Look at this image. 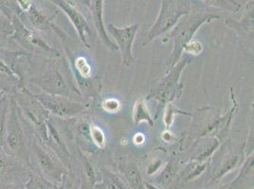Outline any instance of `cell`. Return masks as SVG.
Returning a JSON list of instances; mask_svg holds the SVG:
<instances>
[{
  "instance_id": "cell-12",
  "label": "cell",
  "mask_w": 254,
  "mask_h": 189,
  "mask_svg": "<svg viewBox=\"0 0 254 189\" xmlns=\"http://www.w3.org/2000/svg\"><path fill=\"white\" fill-rule=\"evenodd\" d=\"M119 169L123 176L122 179L127 184L128 189H146L136 163L130 161L121 162L119 164Z\"/></svg>"
},
{
  "instance_id": "cell-29",
  "label": "cell",
  "mask_w": 254,
  "mask_h": 189,
  "mask_svg": "<svg viewBox=\"0 0 254 189\" xmlns=\"http://www.w3.org/2000/svg\"></svg>"
},
{
  "instance_id": "cell-27",
  "label": "cell",
  "mask_w": 254,
  "mask_h": 189,
  "mask_svg": "<svg viewBox=\"0 0 254 189\" xmlns=\"http://www.w3.org/2000/svg\"><path fill=\"white\" fill-rule=\"evenodd\" d=\"M4 93H3V92H2V91H1V90H0V98H1V97H2V96H3V95H4Z\"/></svg>"
},
{
  "instance_id": "cell-5",
  "label": "cell",
  "mask_w": 254,
  "mask_h": 189,
  "mask_svg": "<svg viewBox=\"0 0 254 189\" xmlns=\"http://www.w3.org/2000/svg\"><path fill=\"white\" fill-rule=\"evenodd\" d=\"M31 170L0 147V189H22Z\"/></svg>"
},
{
  "instance_id": "cell-10",
  "label": "cell",
  "mask_w": 254,
  "mask_h": 189,
  "mask_svg": "<svg viewBox=\"0 0 254 189\" xmlns=\"http://www.w3.org/2000/svg\"><path fill=\"white\" fill-rule=\"evenodd\" d=\"M52 2L69 18L76 32H78L81 41L89 47L86 40V34L89 33V27L87 22L85 21V17L75 8L74 4L71 1L65 0H53Z\"/></svg>"
},
{
  "instance_id": "cell-17",
  "label": "cell",
  "mask_w": 254,
  "mask_h": 189,
  "mask_svg": "<svg viewBox=\"0 0 254 189\" xmlns=\"http://www.w3.org/2000/svg\"><path fill=\"white\" fill-rule=\"evenodd\" d=\"M90 135L92 137L93 142L95 143L96 146L101 148L106 147V136L101 128L96 125H91L90 127Z\"/></svg>"
},
{
  "instance_id": "cell-18",
  "label": "cell",
  "mask_w": 254,
  "mask_h": 189,
  "mask_svg": "<svg viewBox=\"0 0 254 189\" xmlns=\"http://www.w3.org/2000/svg\"><path fill=\"white\" fill-rule=\"evenodd\" d=\"M74 65L76 69H77V71L79 72V74L84 79L90 77V75H91V68H90L89 64L87 63V61L85 60V58H84V57H78L75 60Z\"/></svg>"
},
{
  "instance_id": "cell-30",
  "label": "cell",
  "mask_w": 254,
  "mask_h": 189,
  "mask_svg": "<svg viewBox=\"0 0 254 189\" xmlns=\"http://www.w3.org/2000/svg\"><path fill=\"white\" fill-rule=\"evenodd\" d=\"M0 147H1V139H0Z\"/></svg>"
},
{
  "instance_id": "cell-3",
  "label": "cell",
  "mask_w": 254,
  "mask_h": 189,
  "mask_svg": "<svg viewBox=\"0 0 254 189\" xmlns=\"http://www.w3.org/2000/svg\"><path fill=\"white\" fill-rule=\"evenodd\" d=\"M213 18H219V16L211 12L196 11L190 16H188V14L185 15L184 19H182L175 27L173 32H171V37L174 41L173 52L171 54L170 59L171 68L176 66V63L179 61L184 47L191 41L195 32L204 23L211 21Z\"/></svg>"
},
{
  "instance_id": "cell-7",
  "label": "cell",
  "mask_w": 254,
  "mask_h": 189,
  "mask_svg": "<svg viewBox=\"0 0 254 189\" xmlns=\"http://www.w3.org/2000/svg\"><path fill=\"white\" fill-rule=\"evenodd\" d=\"M11 9L14 11L15 14L18 16L22 24L27 27L32 32H44L53 29L54 14L46 11L36 1H32L30 7L25 11H16L11 4V0H9Z\"/></svg>"
},
{
  "instance_id": "cell-1",
  "label": "cell",
  "mask_w": 254,
  "mask_h": 189,
  "mask_svg": "<svg viewBox=\"0 0 254 189\" xmlns=\"http://www.w3.org/2000/svg\"><path fill=\"white\" fill-rule=\"evenodd\" d=\"M27 132V131H26ZM28 167L31 172L60 187L66 176L67 169L51 148L32 134L28 133Z\"/></svg>"
},
{
  "instance_id": "cell-19",
  "label": "cell",
  "mask_w": 254,
  "mask_h": 189,
  "mask_svg": "<svg viewBox=\"0 0 254 189\" xmlns=\"http://www.w3.org/2000/svg\"><path fill=\"white\" fill-rule=\"evenodd\" d=\"M9 105H10V95L4 94L0 98V131L4 124L6 115H7L8 109H9Z\"/></svg>"
},
{
  "instance_id": "cell-24",
  "label": "cell",
  "mask_w": 254,
  "mask_h": 189,
  "mask_svg": "<svg viewBox=\"0 0 254 189\" xmlns=\"http://www.w3.org/2000/svg\"><path fill=\"white\" fill-rule=\"evenodd\" d=\"M58 189H73L71 183L66 179V176L64 179L63 183L61 184V186L58 188Z\"/></svg>"
},
{
  "instance_id": "cell-26",
  "label": "cell",
  "mask_w": 254,
  "mask_h": 189,
  "mask_svg": "<svg viewBox=\"0 0 254 189\" xmlns=\"http://www.w3.org/2000/svg\"><path fill=\"white\" fill-rule=\"evenodd\" d=\"M144 185H145V189H160L159 188H157L156 186L150 185L148 183H144Z\"/></svg>"
},
{
  "instance_id": "cell-23",
  "label": "cell",
  "mask_w": 254,
  "mask_h": 189,
  "mask_svg": "<svg viewBox=\"0 0 254 189\" xmlns=\"http://www.w3.org/2000/svg\"><path fill=\"white\" fill-rule=\"evenodd\" d=\"M176 113H181V112H180L179 109H177L175 106L169 104L167 110H166L165 116H164V121H165L166 126H171V124L174 121V116H175Z\"/></svg>"
},
{
  "instance_id": "cell-6",
  "label": "cell",
  "mask_w": 254,
  "mask_h": 189,
  "mask_svg": "<svg viewBox=\"0 0 254 189\" xmlns=\"http://www.w3.org/2000/svg\"><path fill=\"white\" fill-rule=\"evenodd\" d=\"M33 96L42 104L50 115L61 118H72L85 112V107L69 99L66 96L39 92L32 93Z\"/></svg>"
},
{
  "instance_id": "cell-13",
  "label": "cell",
  "mask_w": 254,
  "mask_h": 189,
  "mask_svg": "<svg viewBox=\"0 0 254 189\" xmlns=\"http://www.w3.org/2000/svg\"><path fill=\"white\" fill-rule=\"evenodd\" d=\"M102 177L100 189H129L124 180L110 170L103 168Z\"/></svg>"
},
{
  "instance_id": "cell-25",
  "label": "cell",
  "mask_w": 254,
  "mask_h": 189,
  "mask_svg": "<svg viewBox=\"0 0 254 189\" xmlns=\"http://www.w3.org/2000/svg\"><path fill=\"white\" fill-rule=\"evenodd\" d=\"M144 140H145V137L143 135H141V134H138V135H136V137L134 138V141H135V143L136 144H141V143H143L144 142Z\"/></svg>"
},
{
  "instance_id": "cell-16",
  "label": "cell",
  "mask_w": 254,
  "mask_h": 189,
  "mask_svg": "<svg viewBox=\"0 0 254 189\" xmlns=\"http://www.w3.org/2000/svg\"><path fill=\"white\" fill-rule=\"evenodd\" d=\"M13 27L9 18L0 11V38L8 39L13 34Z\"/></svg>"
},
{
  "instance_id": "cell-22",
  "label": "cell",
  "mask_w": 254,
  "mask_h": 189,
  "mask_svg": "<svg viewBox=\"0 0 254 189\" xmlns=\"http://www.w3.org/2000/svg\"><path fill=\"white\" fill-rule=\"evenodd\" d=\"M183 50H185L186 52L190 53V55H193V56H196L198 54H200L203 50V47H202L201 43L198 42V41H190L188 43Z\"/></svg>"
},
{
  "instance_id": "cell-20",
  "label": "cell",
  "mask_w": 254,
  "mask_h": 189,
  "mask_svg": "<svg viewBox=\"0 0 254 189\" xmlns=\"http://www.w3.org/2000/svg\"><path fill=\"white\" fill-rule=\"evenodd\" d=\"M207 2L212 3L210 5H212V6L221 7L223 9H228V10L233 11H238L241 7V4H239V2H236V1H215L216 3H219V4H215L212 1H207Z\"/></svg>"
},
{
  "instance_id": "cell-21",
  "label": "cell",
  "mask_w": 254,
  "mask_h": 189,
  "mask_svg": "<svg viewBox=\"0 0 254 189\" xmlns=\"http://www.w3.org/2000/svg\"><path fill=\"white\" fill-rule=\"evenodd\" d=\"M102 108L108 113H116L121 109V103L115 98H108L103 101Z\"/></svg>"
},
{
  "instance_id": "cell-2",
  "label": "cell",
  "mask_w": 254,
  "mask_h": 189,
  "mask_svg": "<svg viewBox=\"0 0 254 189\" xmlns=\"http://www.w3.org/2000/svg\"><path fill=\"white\" fill-rule=\"evenodd\" d=\"M0 139L1 147L28 167L29 137L11 95H10V105L6 118L0 131Z\"/></svg>"
},
{
  "instance_id": "cell-15",
  "label": "cell",
  "mask_w": 254,
  "mask_h": 189,
  "mask_svg": "<svg viewBox=\"0 0 254 189\" xmlns=\"http://www.w3.org/2000/svg\"><path fill=\"white\" fill-rule=\"evenodd\" d=\"M23 189H58V187L31 172L29 178L23 187Z\"/></svg>"
},
{
  "instance_id": "cell-11",
  "label": "cell",
  "mask_w": 254,
  "mask_h": 189,
  "mask_svg": "<svg viewBox=\"0 0 254 189\" xmlns=\"http://www.w3.org/2000/svg\"><path fill=\"white\" fill-rule=\"evenodd\" d=\"M86 3L85 5L90 9L91 13H92V18L95 24V29L97 33L99 35V38L101 39V41L106 45L108 48H110L111 50L115 51L119 50L116 44L112 42L106 32V26L104 23L103 19V14H104V1L99 0V1H86L84 2Z\"/></svg>"
},
{
  "instance_id": "cell-4",
  "label": "cell",
  "mask_w": 254,
  "mask_h": 189,
  "mask_svg": "<svg viewBox=\"0 0 254 189\" xmlns=\"http://www.w3.org/2000/svg\"><path fill=\"white\" fill-rule=\"evenodd\" d=\"M190 5L187 1H162L159 15L150 29L143 46L175 28L180 17L189 14Z\"/></svg>"
},
{
  "instance_id": "cell-14",
  "label": "cell",
  "mask_w": 254,
  "mask_h": 189,
  "mask_svg": "<svg viewBox=\"0 0 254 189\" xmlns=\"http://www.w3.org/2000/svg\"><path fill=\"white\" fill-rule=\"evenodd\" d=\"M132 116H133L134 123L136 125H138L142 121H145L148 123L150 126H154V121H153L152 116L150 115L147 105H146L145 101L141 98H139L135 102Z\"/></svg>"
},
{
  "instance_id": "cell-9",
  "label": "cell",
  "mask_w": 254,
  "mask_h": 189,
  "mask_svg": "<svg viewBox=\"0 0 254 189\" xmlns=\"http://www.w3.org/2000/svg\"><path fill=\"white\" fill-rule=\"evenodd\" d=\"M138 30V24L127 26L125 28H118L112 24H109L107 26V31L115 39L118 49L122 54L123 63L127 67H129L134 60L132 48Z\"/></svg>"
},
{
  "instance_id": "cell-28",
  "label": "cell",
  "mask_w": 254,
  "mask_h": 189,
  "mask_svg": "<svg viewBox=\"0 0 254 189\" xmlns=\"http://www.w3.org/2000/svg\"><path fill=\"white\" fill-rule=\"evenodd\" d=\"M230 189V187H229V188H228V187H223V188H221V189Z\"/></svg>"
},
{
  "instance_id": "cell-8",
  "label": "cell",
  "mask_w": 254,
  "mask_h": 189,
  "mask_svg": "<svg viewBox=\"0 0 254 189\" xmlns=\"http://www.w3.org/2000/svg\"><path fill=\"white\" fill-rule=\"evenodd\" d=\"M189 59H183L177 66H174L172 71L166 77H164L159 84L153 89V92L149 97H154L159 103L171 102L177 94L181 93L182 85L180 84V77L181 71L186 66Z\"/></svg>"
},
{
  "instance_id": "cell-31",
  "label": "cell",
  "mask_w": 254,
  "mask_h": 189,
  "mask_svg": "<svg viewBox=\"0 0 254 189\" xmlns=\"http://www.w3.org/2000/svg\"><path fill=\"white\" fill-rule=\"evenodd\" d=\"M0 39H1V38H0Z\"/></svg>"
}]
</instances>
